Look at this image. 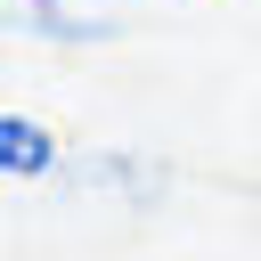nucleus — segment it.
I'll return each mask as SVG.
<instances>
[{"label": "nucleus", "mask_w": 261, "mask_h": 261, "mask_svg": "<svg viewBox=\"0 0 261 261\" xmlns=\"http://www.w3.org/2000/svg\"><path fill=\"white\" fill-rule=\"evenodd\" d=\"M16 8V33H41L57 49H90V41H114V16H82L65 0H8Z\"/></svg>", "instance_id": "obj_2"}, {"label": "nucleus", "mask_w": 261, "mask_h": 261, "mask_svg": "<svg viewBox=\"0 0 261 261\" xmlns=\"http://www.w3.org/2000/svg\"><path fill=\"white\" fill-rule=\"evenodd\" d=\"M0 171L16 179V188H33V179H57L65 171V139L41 122V114H0Z\"/></svg>", "instance_id": "obj_1"}]
</instances>
